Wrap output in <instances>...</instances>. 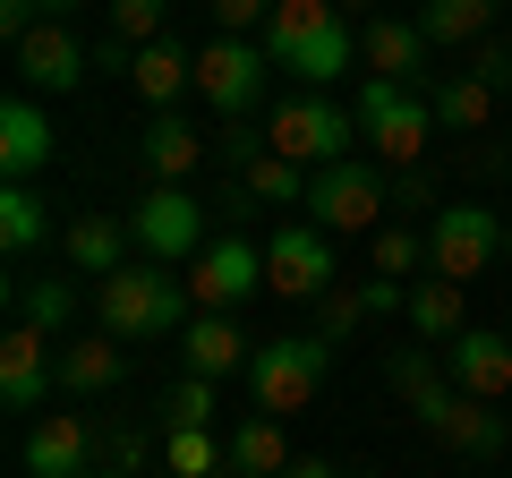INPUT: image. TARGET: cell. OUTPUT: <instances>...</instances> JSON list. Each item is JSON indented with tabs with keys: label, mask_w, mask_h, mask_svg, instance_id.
I'll return each instance as SVG.
<instances>
[{
	"label": "cell",
	"mask_w": 512,
	"mask_h": 478,
	"mask_svg": "<svg viewBox=\"0 0 512 478\" xmlns=\"http://www.w3.org/2000/svg\"><path fill=\"white\" fill-rule=\"evenodd\" d=\"M265 60L274 69H291L308 94H325L333 77L359 69V26L333 9V0H274V18H265Z\"/></svg>",
	"instance_id": "6da1fadb"
},
{
	"label": "cell",
	"mask_w": 512,
	"mask_h": 478,
	"mask_svg": "<svg viewBox=\"0 0 512 478\" xmlns=\"http://www.w3.org/2000/svg\"><path fill=\"white\" fill-rule=\"evenodd\" d=\"M94 308H103V333H120V342H163V333H188L197 299L171 265H120L94 291Z\"/></svg>",
	"instance_id": "7a4b0ae2"
},
{
	"label": "cell",
	"mask_w": 512,
	"mask_h": 478,
	"mask_svg": "<svg viewBox=\"0 0 512 478\" xmlns=\"http://www.w3.org/2000/svg\"><path fill=\"white\" fill-rule=\"evenodd\" d=\"M359 137L376 146L384 171H419L427 146H436V103H427L419 86H402V77H367L359 86Z\"/></svg>",
	"instance_id": "3957f363"
},
{
	"label": "cell",
	"mask_w": 512,
	"mask_h": 478,
	"mask_svg": "<svg viewBox=\"0 0 512 478\" xmlns=\"http://www.w3.org/2000/svg\"><path fill=\"white\" fill-rule=\"evenodd\" d=\"M325 376H333L325 333H282V342H256V359H248V385H256V410L265 419H299L325 393Z\"/></svg>",
	"instance_id": "277c9868"
},
{
	"label": "cell",
	"mask_w": 512,
	"mask_h": 478,
	"mask_svg": "<svg viewBox=\"0 0 512 478\" xmlns=\"http://www.w3.org/2000/svg\"><path fill=\"white\" fill-rule=\"evenodd\" d=\"M265 146L291 154L299 171L350 163V146H359V111L333 103V94H291V103H274V120H265Z\"/></svg>",
	"instance_id": "5b68a950"
},
{
	"label": "cell",
	"mask_w": 512,
	"mask_h": 478,
	"mask_svg": "<svg viewBox=\"0 0 512 478\" xmlns=\"http://www.w3.org/2000/svg\"><path fill=\"white\" fill-rule=\"evenodd\" d=\"M384 205H393V171H384V163H359V154H350V163H325V171L308 180V222H316L325 239L376 231Z\"/></svg>",
	"instance_id": "8992f818"
},
{
	"label": "cell",
	"mask_w": 512,
	"mask_h": 478,
	"mask_svg": "<svg viewBox=\"0 0 512 478\" xmlns=\"http://www.w3.org/2000/svg\"><path fill=\"white\" fill-rule=\"evenodd\" d=\"M128 231H137V248H146V265H197L205 257V205L188 180H154L146 197H137V214H128Z\"/></svg>",
	"instance_id": "52a82bcc"
},
{
	"label": "cell",
	"mask_w": 512,
	"mask_h": 478,
	"mask_svg": "<svg viewBox=\"0 0 512 478\" xmlns=\"http://www.w3.org/2000/svg\"><path fill=\"white\" fill-rule=\"evenodd\" d=\"M504 257V214L495 205H436V222H427V274L444 282H478L487 265Z\"/></svg>",
	"instance_id": "ba28073f"
},
{
	"label": "cell",
	"mask_w": 512,
	"mask_h": 478,
	"mask_svg": "<svg viewBox=\"0 0 512 478\" xmlns=\"http://www.w3.org/2000/svg\"><path fill=\"white\" fill-rule=\"evenodd\" d=\"M333 282H342V265H333V239L316 231V222H282V231L265 239V291H282V299H325Z\"/></svg>",
	"instance_id": "9c48e42d"
},
{
	"label": "cell",
	"mask_w": 512,
	"mask_h": 478,
	"mask_svg": "<svg viewBox=\"0 0 512 478\" xmlns=\"http://www.w3.org/2000/svg\"><path fill=\"white\" fill-rule=\"evenodd\" d=\"M265 43H248V35H214L197 52V94H205V111H222V120H239V111L256 103V86H265Z\"/></svg>",
	"instance_id": "30bf717a"
},
{
	"label": "cell",
	"mask_w": 512,
	"mask_h": 478,
	"mask_svg": "<svg viewBox=\"0 0 512 478\" xmlns=\"http://www.w3.org/2000/svg\"><path fill=\"white\" fill-rule=\"evenodd\" d=\"M256 282H265V257H256L248 239H205V257L188 265V299L214 316H231L239 299H256Z\"/></svg>",
	"instance_id": "8fae6325"
},
{
	"label": "cell",
	"mask_w": 512,
	"mask_h": 478,
	"mask_svg": "<svg viewBox=\"0 0 512 478\" xmlns=\"http://www.w3.org/2000/svg\"><path fill=\"white\" fill-rule=\"evenodd\" d=\"M444 376H453V393H470V402H512V333H453L444 342Z\"/></svg>",
	"instance_id": "7c38bea8"
},
{
	"label": "cell",
	"mask_w": 512,
	"mask_h": 478,
	"mask_svg": "<svg viewBox=\"0 0 512 478\" xmlns=\"http://www.w3.org/2000/svg\"><path fill=\"white\" fill-rule=\"evenodd\" d=\"M60 385V350L43 325H9V342H0V402L9 410H43Z\"/></svg>",
	"instance_id": "4fadbf2b"
},
{
	"label": "cell",
	"mask_w": 512,
	"mask_h": 478,
	"mask_svg": "<svg viewBox=\"0 0 512 478\" xmlns=\"http://www.w3.org/2000/svg\"><path fill=\"white\" fill-rule=\"evenodd\" d=\"M9 60H18V86L26 94H77V86H86V43H77L60 18H43Z\"/></svg>",
	"instance_id": "5bb4252c"
},
{
	"label": "cell",
	"mask_w": 512,
	"mask_h": 478,
	"mask_svg": "<svg viewBox=\"0 0 512 478\" xmlns=\"http://www.w3.org/2000/svg\"><path fill=\"white\" fill-rule=\"evenodd\" d=\"M94 453H103V444H94L86 410H52V419L26 427V478H86Z\"/></svg>",
	"instance_id": "9a60e30c"
},
{
	"label": "cell",
	"mask_w": 512,
	"mask_h": 478,
	"mask_svg": "<svg viewBox=\"0 0 512 478\" xmlns=\"http://www.w3.org/2000/svg\"><path fill=\"white\" fill-rule=\"evenodd\" d=\"M419 427H427L436 444H453V453H470V461H495V453L512 444V419H504L495 402H470V393H453V402H436V410H427Z\"/></svg>",
	"instance_id": "2e32d148"
},
{
	"label": "cell",
	"mask_w": 512,
	"mask_h": 478,
	"mask_svg": "<svg viewBox=\"0 0 512 478\" xmlns=\"http://www.w3.org/2000/svg\"><path fill=\"white\" fill-rule=\"evenodd\" d=\"M52 120H43V103L35 94H9L0 103V171L9 180H35V171H52Z\"/></svg>",
	"instance_id": "e0dca14e"
},
{
	"label": "cell",
	"mask_w": 512,
	"mask_h": 478,
	"mask_svg": "<svg viewBox=\"0 0 512 478\" xmlns=\"http://www.w3.org/2000/svg\"><path fill=\"white\" fill-rule=\"evenodd\" d=\"M359 60H367V77H402V86H419L427 77V35H419V18H367L359 26Z\"/></svg>",
	"instance_id": "ac0fdd59"
},
{
	"label": "cell",
	"mask_w": 512,
	"mask_h": 478,
	"mask_svg": "<svg viewBox=\"0 0 512 478\" xmlns=\"http://www.w3.org/2000/svg\"><path fill=\"white\" fill-rule=\"evenodd\" d=\"M128 248H137V231H128L120 214H77L69 231H60V257L77 265V274H94V282H111L128 265Z\"/></svg>",
	"instance_id": "d6986e66"
},
{
	"label": "cell",
	"mask_w": 512,
	"mask_h": 478,
	"mask_svg": "<svg viewBox=\"0 0 512 478\" xmlns=\"http://www.w3.org/2000/svg\"><path fill=\"white\" fill-rule=\"evenodd\" d=\"M188 376H214V385H222V376H231V368H248V359H256V350H248V333H239L231 325V316H214V308H197V316H188Z\"/></svg>",
	"instance_id": "ffe728a7"
},
{
	"label": "cell",
	"mask_w": 512,
	"mask_h": 478,
	"mask_svg": "<svg viewBox=\"0 0 512 478\" xmlns=\"http://www.w3.org/2000/svg\"><path fill=\"white\" fill-rule=\"evenodd\" d=\"M120 376H128V342H120V333L60 350V393H77V402H94V393H120Z\"/></svg>",
	"instance_id": "44dd1931"
},
{
	"label": "cell",
	"mask_w": 512,
	"mask_h": 478,
	"mask_svg": "<svg viewBox=\"0 0 512 478\" xmlns=\"http://www.w3.org/2000/svg\"><path fill=\"white\" fill-rule=\"evenodd\" d=\"M384 385H393V402H410V419H427L436 402H453L444 350H393V359H384Z\"/></svg>",
	"instance_id": "7402d4cb"
},
{
	"label": "cell",
	"mask_w": 512,
	"mask_h": 478,
	"mask_svg": "<svg viewBox=\"0 0 512 478\" xmlns=\"http://www.w3.org/2000/svg\"><path fill=\"white\" fill-rule=\"evenodd\" d=\"M137 154H146V171H154V180H188V171L205 163V137L188 129L180 111H154V120H146V137H137Z\"/></svg>",
	"instance_id": "603a6c76"
},
{
	"label": "cell",
	"mask_w": 512,
	"mask_h": 478,
	"mask_svg": "<svg viewBox=\"0 0 512 478\" xmlns=\"http://www.w3.org/2000/svg\"><path fill=\"white\" fill-rule=\"evenodd\" d=\"M128 77H137V94H146L154 111H180V94L197 86V52H180V43H146Z\"/></svg>",
	"instance_id": "cb8c5ba5"
},
{
	"label": "cell",
	"mask_w": 512,
	"mask_h": 478,
	"mask_svg": "<svg viewBox=\"0 0 512 478\" xmlns=\"http://www.w3.org/2000/svg\"><path fill=\"white\" fill-rule=\"evenodd\" d=\"M504 0H419V35L427 43H487Z\"/></svg>",
	"instance_id": "d4e9b609"
},
{
	"label": "cell",
	"mask_w": 512,
	"mask_h": 478,
	"mask_svg": "<svg viewBox=\"0 0 512 478\" xmlns=\"http://www.w3.org/2000/svg\"><path fill=\"white\" fill-rule=\"evenodd\" d=\"M427 103H436V129H453V137H478V129L495 120V86H487V77H470V69L444 77Z\"/></svg>",
	"instance_id": "484cf974"
},
{
	"label": "cell",
	"mask_w": 512,
	"mask_h": 478,
	"mask_svg": "<svg viewBox=\"0 0 512 478\" xmlns=\"http://www.w3.org/2000/svg\"><path fill=\"white\" fill-rule=\"evenodd\" d=\"M43 239H52V205H43L26 180H9L0 188V248L26 257V248H43Z\"/></svg>",
	"instance_id": "4316f807"
},
{
	"label": "cell",
	"mask_w": 512,
	"mask_h": 478,
	"mask_svg": "<svg viewBox=\"0 0 512 478\" xmlns=\"http://www.w3.org/2000/svg\"><path fill=\"white\" fill-rule=\"evenodd\" d=\"M461 291H470V282H444V274H427L419 291H410V308H402V316L427 333V342H453V333H470V325H461Z\"/></svg>",
	"instance_id": "83f0119b"
},
{
	"label": "cell",
	"mask_w": 512,
	"mask_h": 478,
	"mask_svg": "<svg viewBox=\"0 0 512 478\" xmlns=\"http://www.w3.org/2000/svg\"><path fill=\"white\" fill-rule=\"evenodd\" d=\"M239 180H248V197H265V205H308V180L316 171H299L291 154H248V163H239Z\"/></svg>",
	"instance_id": "f1b7e54d"
},
{
	"label": "cell",
	"mask_w": 512,
	"mask_h": 478,
	"mask_svg": "<svg viewBox=\"0 0 512 478\" xmlns=\"http://www.w3.org/2000/svg\"><path fill=\"white\" fill-rule=\"evenodd\" d=\"M231 470H248V478H282L291 470V444H282V419H248L231 436Z\"/></svg>",
	"instance_id": "f546056e"
},
{
	"label": "cell",
	"mask_w": 512,
	"mask_h": 478,
	"mask_svg": "<svg viewBox=\"0 0 512 478\" xmlns=\"http://www.w3.org/2000/svg\"><path fill=\"white\" fill-rule=\"evenodd\" d=\"M163 461H171V478H222L231 444H214L205 427H163Z\"/></svg>",
	"instance_id": "4dcf8cb0"
},
{
	"label": "cell",
	"mask_w": 512,
	"mask_h": 478,
	"mask_svg": "<svg viewBox=\"0 0 512 478\" xmlns=\"http://www.w3.org/2000/svg\"><path fill=\"white\" fill-rule=\"evenodd\" d=\"M69 316H77V291H69L60 274H43V282H18V325L69 333Z\"/></svg>",
	"instance_id": "1f68e13d"
},
{
	"label": "cell",
	"mask_w": 512,
	"mask_h": 478,
	"mask_svg": "<svg viewBox=\"0 0 512 478\" xmlns=\"http://www.w3.org/2000/svg\"><path fill=\"white\" fill-rule=\"evenodd\" d=\"M367 257H376V274L402 282V274H419V265H427V239L402 231V222H376V231H367Z\"/></svg>",
	"instance_id": "d6a6232c"
},
{
	"label": "cell",
	"mask_w": 512,
	"mask_h": 478,
	"mask_svg": "<svg viewBox=\"0 0 512 478\" xmlns=\"http://www.w3.org/2000/svg\"><path fill=\"white\" fill-rule=\"evenodd\" d=\"M163 9L171 0H111V43H128V52L163 43Z\"/></svg>",
	"instance_id": "836d02e7"
},
{
	"label": "cell",
	"mask_w": 512,
	"mask_h": 478,
	"mask_svg": "<svg viewBox=\"0 0 512 478\" xmlns=\"http://www.w3.org/2000/svg\"><path fill=\"white\" fill-rule=\"evenodd\" d=\"M316 308H325V325H316V333H325V342H350V333H359V316H367V291H359V282H333Z\"/></svg>",
	"instance_id": "e575fe53"
},
{
	"label": "cell",
	"mask_w": 512,
	"mask_h": 478,
	"mask_svg": "<svg viewBox=\"0 0 512 478\" xmlns=\"http://www.w3.org/2000/svg\"><path fill=\"white\" fill-rule=\"evenodd\" d=\"M163 419L171 427H205V419H214V376H180V393H171Z\"/></svg>",
	"instance_id": "d590c367"
},
{
	"label": "cell",
	"mask_w": 512,
	"mask_h": 478,
	"mask_svg": "<svg viewBox=\"0 0 512 478\" xmlns=\"http://www.w3.org/2000/svg\"><path fill=\"white\" fill-rule=\"evenodd\" d=\"M205 9H214V26L222 35H265V18H274V0H205Z\"/></svg>",
	"instance_id": "8d00e7d4"
},
{
	"label": "cell",
	"mask_w": 512,
	"mask_h": 478,
	"mask_svg": "<svg viewBox=\"0 0 512 478\" xmlns=\"http://www.w3.org/2000/svg\"><path fill=\"white\" fill-rule=\"evenodd\" d=\"M470 77H487L495 94H512V43H495V35H487V43H478V60H470Z\"/></svg>",
	"instance_id": "74e56055"
},
{
	"label": "cell",
	"mask_w": 512,
	"mask_h": 478,
	"mask_svg": "<svg viewBox=\"0 0 512 478\" xmlns=\"http://www.w3.org/2000/svg\"><path fill=\"white\" fill-rule=\"evenodd\" d=\"M359 291H367V316H384V308H410V291H402L393 274H367Z\"/></svg>",
	"instance_id": "f35d334b"
},
{
	"label": "cell",
	"mask_w": 512,
	"mask_h": 478,
	"mask_svg": "<svg viewBox=\"0 0 512 478\" xmlns=\"http://www.w3.org/2000/svg\"><path fill=\"white\" fill-rule=\"evenodd\" d=\"M128 461H137V453H128V436H120V444H103V453H94L86 478H128Z\"/></svg>",
	"instance_id": "ab89813d"
},
{
	"label": "cell",
	"mask_w": 512,
	"mask_h": 478,
	"mask_svg": "<svg viewBox=\"0 0 512 478\" xmlns=\"http://www.w3.org/2000/svg\"><path fill=\"white\" fill-rule=\"evenodd\" d=\"M282 478H350V470H333L325 453H291V470H282Z\"/></svg>",
	"instance_id": "60d3db41"
},
{
	"label": "cell",
	"mask_w": 512,
	"mask_h": 478,
	"mask_svg": "<svg viewBox=\"0 0 512 478\" xmlns=\"http://www.w3.org/2000/svg\"><path fill=\"white\" fill-rule=\"evenodd\" d=\"M77 9H86V0H43V18H60V26H69Z\"/></svg>",
	"instance_id": "b9f144b4"
},
{
	"label": "cell",
	"mask_w": 512,
	"mask_h": 478,
	"mask_svg": "<svg viewBox=\"0 0 512 478\" xmlns=\"http://www.w3.org/2000/svg\"><path fill=\"white\" fill-rule=\"evenodd\" d=\"M504 257H512V222H504Z\"/></svg>",
	"instance_id": "7bdbcfd3"
},
{
	"label": "cell",
	"mask_w": 512,
	"mask_h": 478,
	"mask_svg": "<svg viewBox=\"0 0 512 478\" xmlns=\"http://www.w3.org/2000/svg\"><path fill=\"white\" fill-rule=\"evenodd\" d=\"M350 478H384V470H350Z\"/></svg>",
	"instance_id": "ee69618b"
}]
</instances>
